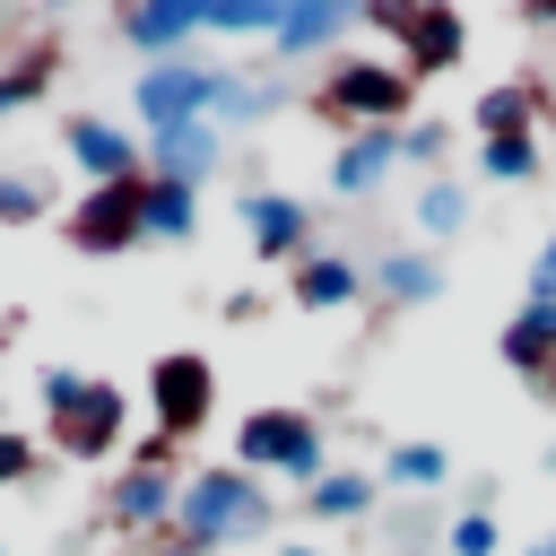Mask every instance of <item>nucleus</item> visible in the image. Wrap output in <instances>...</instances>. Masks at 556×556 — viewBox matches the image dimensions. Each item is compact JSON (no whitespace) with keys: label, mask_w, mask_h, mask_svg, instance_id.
Masks as SVG:
<instances>
[{"label":"nucleus","mask_w":556,"mask_h":556,"mask_svg":"<svg viewBox=\"0 0 556 556\" xmlns=\"http://www.w3.org/2000/svg\"><path fill=\"white\" fill-rule=\"evenodd\" d=\"M365 9H348V0H287V17H278V61H304V52H321V43H339L348 26H356Z\"/></svg>","instance_id":"obj_14"},{"label":"nucleus","mask_w":556,"mask_h":556,"mask_svg":"<svg viewBox=\"0 0 556 556\" xmlns=\"http://www.w3.org/2000/svg\"><path fill=\"white\" fill-rule=\"evenodd\" d=\"M148 408H156V434H165V443L200 434V426H208V408H217V365H208V356H191V348L156 356V365H148Z\"/></svg>","instance_id":"obj_5"},{"label":"nucleus","mask_w":556,"mask_h":556,"mask_svg":"<svg viewBox=\"0 0 556 556\" xmlns=\"http://www.w3.org/2000/svg\"><path fill=\"white\" fill-rule=\"evenodd\" d=\"M365 287H374V278H365L348 252H304V261L287 269V295H295L304 313H348Z\"/></svg>","instance_id":"obj_12"},{"label":"nucleus","mask_w":556,"mask_h":556,"mask_svg":"<svg viewBox=\"0 0 556 556\" xmlns=\"http://www.w3.org/2000/svg\"><path fill=\"white\" fill-rule=\"evenodd\" d=\"M235 217H243L252 261H304V243H313V208L295 191H243Z\"/></svg>","instance_id":"obj_9"},{"label":"nucleus","mask_w":556,"mask_h":556,"mask_svg":"<svg viewBox=\"0 0 556 556\" xmlns=\"http://www.w3.org/2000/svg\"><path fill=\"white\" fill-rule=\"evenodd\" d=\"M191 9L208 35H278V17H287V0H191Z\"/></svg>","instance_id":"obj_21"},{"label":"nucleus","mask_w":556,"mask_h":556,"mask_svg":"<svg viewBox=\"0 0 556 556\" xmlns=\"http://www.w3.org/2000/svg\"><path fill=\"white\" fill-rule=\"evenodd\" d=\"M547 113H556V87H547Z\"/></svg>","instance_id":"obj_34"},{"label":"nucleus","mask_w":556,"mask_h":556,"mask_svg":"<svg viewBox=\"0 0 556 556\" xmlns=\"http://www.w3.org/2000/svg\"><path fill=\"white\" fill-rule=\"evenodd\" d=\"M504 365L539 391H556V304H521L504 321Z\"/></svg>","instance_id":"obj_13"},{"label":"nucleus","mask_w":556,"mask_h":556,"mask_svg":"<svg viewBox=\"0 0 556 556\" xmlns=\"http://www.w3.org/2000/svg\"><path fill=\"white\" fill-rule=\"evenodd\" d=\"M174 495H182V478H165V469H122L113 486H104V521L113 530H139V539H156V530H174Z\"/></svg>","instance_id":"obj_10"},{"label":"nucleus","mask_w":556,"mask_h":556,"mask_svg":"<svg viewBox=\"0 0 556 556\" xmlns=\"http://www.w3.org/2000/svg\"><path fill=\"white\" fill-rule=\"evenodd\" d=\"M443 556H504V521L486 504H469L452 530H443Z\"/></svg>","instance_id":"obj_26"},{"label":"nucleus","mask_w":556,"mask_h":556,"mask_svg":"<svg viewBox=\"0 0 556 556\" xmlns=\"http://www.w3.org/2000/svg\"><path fill=\"white\" fill-rule=\"evenodd\" d=\"M200 226V191L191 182H156L148 174V200H139V243H182Z\"/></svg>","instance_id":"obj_18"},{"label":"nucleus","mask_w":556,"mask_h":556,"mask_svg":"<svg viewBox=\"0 0 556 556\" xmlns=\"http://www.w3.org/2000/svg\"><path fill=\"white\" fill-rule=\"evenodd\" d=\"M374 495H382V486H374L365 469H321V478L304 486V513H321V521H365Z\"/></svg>","instance_id":"obj_19"},{"label":"nucleus","mask_w":556,"mask_h":556,"mask_svg":"<svg viewBox=\"0 0 556 556\" xmlns=\"http://www.w3.org/2000/svg\"><path fill=\"white\" fill-rule=\"evenodd\" d=\"M61 156L87 174V191H96V182H130V174H148V139L113 130L104 113H70V130H61Z\"/></svg>","instance_id":"obj_7"},{"label":"nucleus","mask_w":556,"mask_h":556,"mask_svg":"<svg viewBox=\"0 0 556 556\" xmlns=\"http://www.w3.org/2000/svg\"><path fill=\"white\" fill-rule=\"evenodd\" d=\"M43 208H52V174H35V165L0 174V226H35Z\"/></svg>","instance_id":"obj_24"},{"label":"nucleus","mask_w":556,"mask_h":556,"mask_svg":"<svg viewBox=\"0 0 556 556\" xmlns=\"http://www.w3.org/2000/svg\"><path fill=\"white\" fill-rule=\"evenodd\" d=\"M43 87H52V52L35 43V52H26V61H17L9 78H0V113H17V104H35Z\"/></svg>","instance_id":"obj_27"},{"label":"nucleus","mask_w":556,"mask_h":556,"mask_svg":"<svg viewBox=\"0 0 556 556\" xmlns=\"http://www.w3.org/2000/svg\"><path fill=\"white\" fill-rule=\"evenodd\" d=\"M530 556H556V539H539V547H530Z\"/></svg>","instance_id":"obj_33"},{"label":"nucleus","mask_w":556,"mask_h":556,"mask_svg":"<svg viewBox=\"0 0 556 556\" xmlns=\"http://www.w3.org/2000/svg\"><path fill=\"white\" fill-rule=\"evenodd\" d=\"M443 148H452V122H417V130H400V156H408V165H434Z\"/></svg>","instance_id":"obj_28"},{"label":"nucleus","mask_w":556,"mask_h":556,"mask_svg":"<svg viewBox=\"0 0 556 556\" xmlns=\"http://www.w3.org/2000/svg\"><path fill=\"white\" fill-rule=\"evenodd\" d=\"M365 26L400 35V70H408V78H443V70H460V52H469V17H460V9H443V0H417V9L374 0V9H365Z\"/></svg>","instance_id":"obj_4"},{"label":"nucleus","mask_w":556,"mask_h":556,"mask_svg":"<svg viewBox=\"0 0 556 556\" xmlns=\"http://www.w3.org/2000/svg\"><path fill=\"white\" fill-rule=\"evenodd\" d=\"M374 295H382V304H434V295H443V269H434L426 252H382Z\"/></svg>","instance_id":"obj_20"},{"label":"nucleus","mask_w":556,"mask_h":556,"mask_svg":"<svg viewBox=\"0 0 556 556\" xmlns=\"http://www.w3.org/2000/svg\"><path fill=\"white\" fill-rule=\"evenodd\" d=\"M26 478H35V443L17 426H0V486H26Z\"/></svg>","instance_id":"obj_30"},{"label":"nucleus","mask_w":556,"mask_h":556,"mask_svg":"<svg viewBox=\"0 0 556 556\" xmlns=\"http://www.w3.org/2000/svg\"><path fill=\"white\" fill-rule=\"evenodd\" d=\"M530 304H556V235H547L539 261H530Z\"/></svg>","instance_id":"obj_31"},{"label":"nucleus","mask_w":556,"mask_h":556,"mask_svg":"<svg viewBox=\"0 0 556 556\" xmlns=\"http://www.w3.org/2000/svg\"><path fill=\"white\" fill-rule=\"evenodd\" d=\"M261 521H269L261 478H243V469L226 460V469L182 478V495H174V530L156 539V556H208V547H226V539H252Z\"/></svg>","instance_id":"obj_1"},{"label":"nucleus","mask_w":556,"mask_h":556,"mask_svg":"<svg viewBox=\"0 0 556 556\" xmlns=\"http://www.w3.org/2000/svg\"><path fill=\"white\" fill-rule=\"evenodd\" d=\"M122 417H130V400H122L113 382L87 374V391L52 417V452H61V460H104V452L122 443Z\"/></svg>","instance_id":"obj_8"},{"label":"nucleus","mask_w":556,"mask_h":556,"mask_svg":"<svg viewBox=\"0 0 556 556\" xmlns=\"http://www.w3.org/2000/svg\"><path fill=\"white\" fill-rule=\"evenodd\" d=\"M217 156H226V130L217 122H174V130H148V174L156 182H208L217 174Z\"/></svg>","instance_id":"obj_11"},{"label":"nucleus","mask_w":556,"mask_h":556,"mask_svg":"<svg viewBox=\"0 0 556 556\" xmlns=\"http://www.w3.org/2000/svg\"><path fill=\"white\" fill-rule=\"evenodd\" d=\"M539 113H547V87L539 78H504L478 96V139H539Z\"/></svg>","instance_id":"obj_15"},{"label":"nucleus","mask_w":556,"mask_h":556,"mask_svg":"<svg viewBox=\"0 0 556 556\" xmlns=\"http://www.w3.org/2000/svg\"><path fill=\"white\" fill-rule=\"evenodd\" d=\"M460 226H469V191H460L452 174H434V182L417 191V235L443 243V235H460Z\"/></svg>","instance_id":"obj_22"},{"label":"nucleus","mask_w":556,"mask_h":556,"mask_svg":"<svg viewBox=\"0 0 556 556\" xmlns=\"http://www.w3.org/2000/svg\"><path fill=\"white\" fill-rule=\"evenodd\" d=\"M235 469L243 478H295V486H313L330 469L321 417H304V408H252L235 426Z\"/></svg>","instance_id":"obj_3"},{"label":"nucleus","mask_w":556,"mask_h":556,"mask_svg":"<svg viewBox=\"0 0 556 556\" xmlns=\"http://www.w3.org/2000/svg\"><path fill=\"white\" fill-rule=\"evenodd\" d=\"M443 478H452V460H443L434 443H391V460H382V486H417V495H426V486H443Z\"/></svg>","instance_id":"obj_23"},{"label":"nucleus","mask_w":556,"mask_h":556,"mask_svg":"<svg viewBox=\"0 0 556 556\" xmlns=\"http://www.w3.org/2000/svg\"><path fill=\"white\" fill-rule=\"evenodd\" d=\"M182 35H200V9L191 0H139V9H122V43H139V52H165L174 61Z\"/></svg>","instance_id":"obj_17"},{"label":"nucleus","mask_w":556,"mask_h":556,"mask_svg":"<svg viewBox=\"0 0 556 556\" xmlns=\"http://www.w3.org/2000/svg\"><path fill=\"white\" fill-rule=\"evenodd\" d=\"M486 182H539V139H478Z\"/></svg>","instance_id":"obj_25"},{"label":"nucleus","mask_w":556,"mask_h":556,"mask_svg":"<svg viewBox=\"0 0 556 556\" xmlns=\"http://www.w3.org/2000/svg\"><path fill=\"white\" fill-rule=\"evenodd\" d=\"M139 200H148V174H130V182H96V191L70 208V243L96 252V261L130 252V243H139Z\"/></svg>","instance_id":"obj_6"},{"label":"nucleus","mask_w":556,"mask_h":556,"mask_svg":"<svg viewBox=\"0 0 556 556\" xmlns=\"http://www.w3.org/2000/svg\"><path fill=\"white\" fill-rule=\"evenodd\" d=\"M278 556H321V547H278Z\"/></svg>","instance_id":"obj_32"},{"label":"nucleus","mask_w":556,"mask_h":556,"mask_svg":"<svg viewBox=\"0 0 556 556\" xmlns=\"http://www.w3.org/2000/svg\"><path fill=\"white\" fill-rule=\"evenodd\" d=\"M408 96H417V78H408L400 61H382V52H348V61L321 70V96H313V104H321L330 122H348V130H400Z\"/></svg>","instance_id":"obj_2"},{"label":"nucleus","mask_w":556,"mask_h":556,"mask_svg":"<svg viewBox=\"0 0 556 556\" xmlns=\"http://www.w3.org/2000/svg\"><path fill=\"white\" fill-rule=\"evenodd\" d=\"M391 165H400V130H348L339 156H330V191L356 200V191H374Z\"/></svg>","instance_id":"obj_16"},{"label":"nucleus","mask_w":556,"mask_h":556,"mask_svg":"<svg viewBox=\"0 0 556 556\" xmlns=\"http://www.w3.org/2000/svg\"><path fill=\"white\" fill-rule=\"evenodd\" d=\"M35 391H43V408L61 417V408H70L78 391H87V374H78V365H43V374H35Z\"/></svg>","instance_id":"obj_29"}]
</instances>
